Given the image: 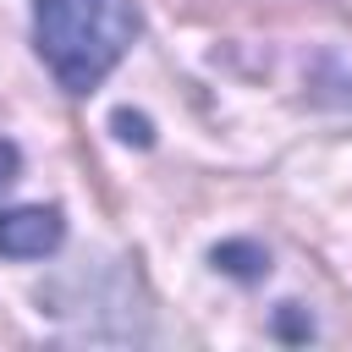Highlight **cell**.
I'll use <instances>...</instances> for the list:
<instances>
[{
	"mask_svg": "<svg viewBox=\"0 0 352 352\" xmlns=\"http://www.w3.org/2000/svg\"><path fill=\"white\" fill-rule=\"evenodd\" d=\"M116 126H121V138H138V143H148V132H143V121H132V116H121Z\"/></svg>",
	"mask_w": 352,
	"mask_h": 352,
	"instance_id": "3957f363",
	"label": "cell"
},
{
	"mask_svg": "<svg viewBox=\"0 0 352 352\" xmlns=\"http://www.w3.org/2000/svg\"><path fill=\"white\" fill-rule=\"evenodd\" d=\"M132 33H138L132 0H38L33 6L38 55L55 72V82L72 94L99 88L126 55Z\"/></svg>",
	"mask_w": 352,
	"mask_h": 352,
	"instance_id": "6da1fadb",
	"label": "cell"
},
{
	"mask_svg": "<svg viewBox=\"0 0 352 352\" xmlns=\"http://www.w3.org/2000/svg\"><path fill=\"white\" fill-rule=\"evenodd\" d=\"M60 236H66L60 209L28 204V209H6L0 214V253L6 258H44V253L60 248Z\"/></svg>",
	"mask_w": 352,
	"mask_h": 352,
	"instance_id": "7a4b0ae2",
	"label": "cell"
}]
</instances>
